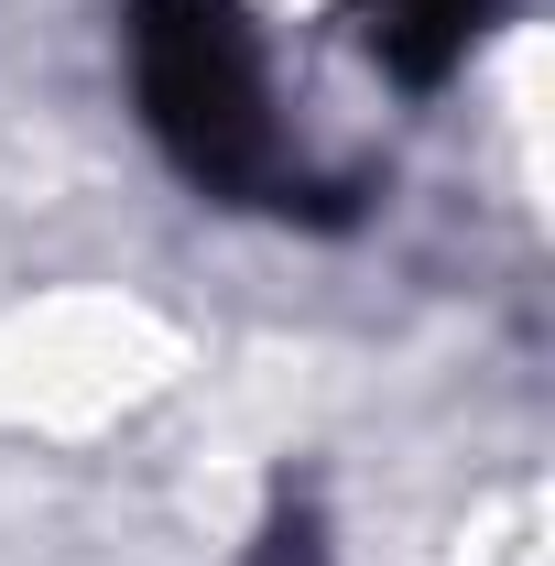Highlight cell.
I'll return each mask as SVG.
<instances>
[{"mask_svg": "<svg viewBox=\"0 0 555 566\" xmlns=\"http://www.w3.org/2000/svg\"><path fill=\"white\" fill-rule=\"evenodd\" d=\"M501 0H132V98L240 218L359 229Z\"/></svg>", "mask_w": 555, "mask_h": 566, "instance_id": "cell-1", "label": "cell"}, {"mask_svg": "<svg viewBox=\"0 0 555 566\" xmlns=\"http://www.w3.org/2000/svg\"><path fill=\"white\" fill-rule=\"evenodd\" d=\"M262 566H316V534H305V523H283L273 545H262Z\"/></svg>", "mask_w": 555, "mask_h": 566, "instance_id": "cell-2", "label": "cell"}]
</instances>
